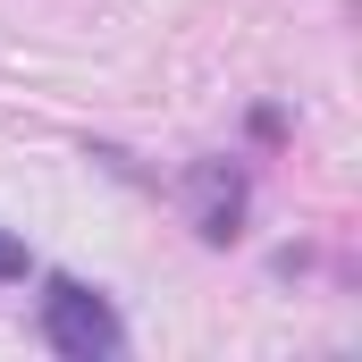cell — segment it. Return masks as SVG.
I'll list each match as a JSON object with an SVG mask.
<instances>
[{
  "instance_id": "cell-1",
  "label": "cell",
  "mask_w": 362,
  "mask_h": 362,
  "mask_svg": "<svg viewBox=\"0 0 362 362\" xmlns=\"http://www.w3.org/2000/svg\"><path fill=\"white\" fill-rule=\"evenodd\" d=\"M42 346L68 362H110L118 346H127V329H118V312H110V295H93L85 278H51L42 286Z\"/></svg>"
},
{
  "instance_id": "cell-2",
  "label": "cell",
  "mask_w": 362,
  "mask_h": 362,
  "mask_svg": "<svg viewBox=\"0 0 362 362\" xmlns=\"http://www.w3.org/2000/svg\"><path fill=\"white\" fill-rule=\"evenodd\" d=\"M185 202H194V228H202V245H228L236 228H245V202H253V185L236 160H202V169H185Z\"/></svg>"
},
{
  "instance_id": "cell-3",
  "label": "cell",
  "mask_w": 362,
  "mask_h": 362,
  "mask_svg": "<svg viewBox=\"0 0 362 362\" xmlns=\"http://www.w3.org/2000/svg\"><path fill=\"white\" fill-rule=\"evenodd\" d=\"M25 270H34V253H25V245L0 228V278H25Z\"/></svg>"
}]
</instances>
